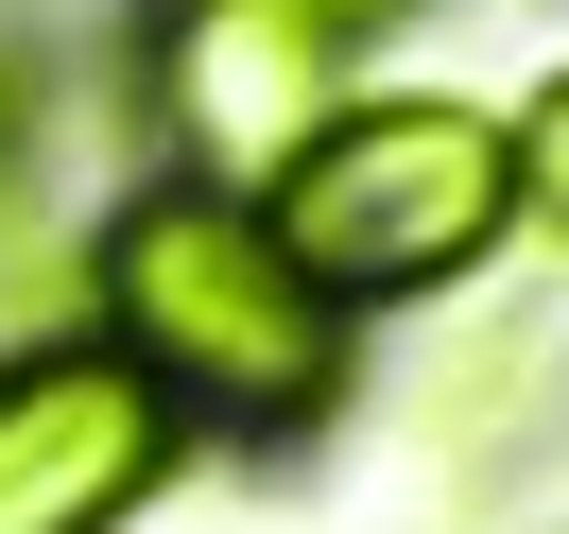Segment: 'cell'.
<instances>
[{
  "label": "cell",
  "mask_w": 569,
  "mask_h": 534,
  "mask_svg": "<svg viewBox=\"0 0 569 534\" xmlns=\"http://www.w3.org/2000/svg\"><path fill=\"white\" fill-rule=\"evenodd\" d=\"M104 345L156 380V414H224V431H293L346 380V311L277 259V224L224 190H156L104 242Z\"/></svg>",
  "instance_id": "obj_1"
},
{
  "label": "cell",
  "mask_w": 569,
  "mask_h": 534,
  "mask_svg": "<svg viewBox=\"0 0 569 534\" xmlns=\"http://www.w3.org/2000/svg\"><path fill=\"white\" fill-rule=\"evenodd\" d=\"M277 259L328 293V311H380V293H431L518 224V139L483 104H346L311 155L277 173Z\"/></svg>",
  "instance_id": "obj_2"
},
{
  "label": "cell",
  "mask_w": 569,
  "mask_h": 534,
  "mask_svg": "<svg viewBox=\"0 0 569 534\" xmlns=\"http://www.w3.org/2000/svg\"><path fill=\"white\" fill-rule=\"evenodd\" d=\"M139 104H156V139H173L190 190L277 208V173L346 121V36H328L311 0H156Z\"/></svg>",
  "instance_id": "obj_3"
},
{
  "label": "cell",
  "mask_w": 569,
  "mask_h": 534,
  "mask_svg": "<svg viewBox=\"0 0 569 534\" xmlns=\"http://www.w3.org/2000/svg\"><path fill=\"white\" fill-rule=\"evenodd\" d=\"M156 483H173V414L121 345L0 362V534H121Z\"/></svg>",
  "instance_id": "obj_4"
},
{
  "label": "cell",
  "mask_w": 569,
  "mask_h": 534,
  "mask_svg": "<svg viewBox=\"0 0 569 534\" xmlns=\"http://www.w3.org/2000/svg\"><path fill=\"white\" fill-rule=\"evenodd\" d=\"M518 190H535V208L569 224V87H552V104H535V139H518Z\"/></svg>",
  "instance_id": "obj_5"
},
{
  "label": "cell",
  "mask_w": 569,
  "mask_h": 534,
  "mask_svg": "<svg viewBox=\"0 0 569 534\" xmlns=\"http://www.w3.org/2000/svg\"><path fill=\"white\" fill-rule=\"evenodd\" d=\"M311 18H328V36H380V18H415V0H311Z\"/></svg>",
  "instance_id": "obj_6"
},
{
  "label": "cell",
  "mask_w": 569,
  "mask_h": 534,
  "mask_svg": "<svg viewBox=\"0 0 569 534\" xmlns=\"http://www.w3.org/2000/svg\"><path fill=\"white\" fill-rule=\"evenodd\" d=\"M0 155H18V52H0Z\"/></svg>",
  "instance_id": "obj_7"
}]
</instances>
